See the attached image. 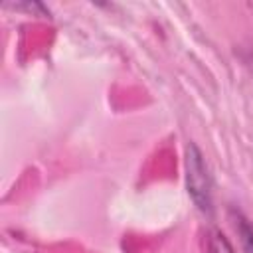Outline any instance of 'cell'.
<instances>
[{
  "mask_svg": "<svg viewBox=\"0 0 253 253\" xmlns=\"http://www.w3.org/2000/svg\"><path fill=\"white\" fill-rule=\"evenodd\" d=\"M206 253H235V251L229 239L219 229H211L206 237Z\"/></svg>",
  "mask_w": 253,
  "mask_h": 253,
  "instance_id": "3",
  "label": "cell"
},
{
  "mask_svg": "<svg viewBox=\"0 0 253 253\" xmlns=\"http://www.w3.org/2000/svg\"><path fill=\"white\" fill-rule=\"evenodd\" d=\"M233 215H235L233 223H235V229H237L243 253H253V225L249 223V219L241 211H233Z\"/></svg>",
  "mask_w": 253,
  "mask_h": 253,
  "instance_id": "2",
  "label": "cell"
},
{
  "mask_svg": "<svg viewBox=\"0 0 253 253\" xmlns=\"http://www.w3.org/2000/svg\"><path fill=\"white\" fill-rule=\"evenodd\" d=\"M186 188L192 198V202L198 206L200 211L210 213L213 208V192H211V176L208 170V164L204 160L202 150L190 142L186 146Z\"/></svg>",
  "mask_w": 253,
  "mask_h": 253,
  "instance_id": "1",
  "label": "cell"
}]
</instances>
